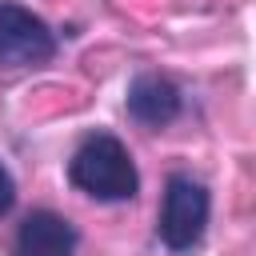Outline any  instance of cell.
Listing matches in <instances>:
<instances>
[{"label": "cell", "instance_id": "cell-1", "mask_svg": "<svg viewBox=\"0 0 256 256\" xmlns=\"http://www.w3.org/2000/svg\"><path fill=\"white\" fill-rule=\"evenodd\" d=\"M68 180L96 196V200H132L136 196V168H132V156L128 148L108 136V132H96L88 136L72 160H68Z\"/></svg>", "mask_w": 256, "mask_h": 256}, {"label": "cell", "instance_id": "cell-2", "mask_svg": "<svg viewBox=\"0 0 256 256\" xmlns=\"http://www.w3.org/2000/svg\"><path fill=\"white\" fill-rule=\"evenodd\" d=\"M208 224V192L192 176H172L160 204V240L168 248H192Z\"/></svg>", "mask_w": 256, "mask_h": 256}, {"label": "cell", "instance_id": "cell-3", "mask_svg": "<svg viewBox=\"0 0 256 256\" xmlns=\"http://www.w3.org/2000/svg\"><path fill=\"white\" fill-rule=\"evenodd\" d=\"M56 52V36L52 28L32 16L20 4H0V64L4 68H28V64H44Z\"/></svg>", "mask_w": 256, "mask_h": 256}, {"label": "cell", "instance_id": "cell-4", "mask_svg": "<svg viewBox=\"0 0 256 256\" xmlns=\"http://www.w3.org/2000/svg\"><path fill=\"white\" fill-rule=\"evenodd\" d=\"M76 252V228L56 212H32L24 216L12 256H72Z\"/></svg>", "mask_w": 256, "mask_h": 256}, {"label": "cell", "instance_id": "cell-5", "mask_svg": "<svg viewBox=\"0 0 256 256\" xmlns=\"http://www.w3.org/2000/svg\"><path fill=\"white\" fill-rule=\"evenodd\" d=\"M128 112H132L140 124L160 128V124H168V120L180 112V88H176L172 80L156 76V72H144V76H136L132 88H128Z\"/></svg>", "mask_w": 256, "mask_h": 256}, {"label": "cell", "instance_id": "cell-6", "mask_svg": "<svg viewBox=\"0 0 256 256\" xmlns=\"http://www.w3.org/2000/svg\"><path fill=\"white\" fill-rule=\"evenodd\" d=\"M12 200H16V184H12V176H8V168L0 164V216L12 208Z\"/></svg>", "mask_w": 256, "mask_h": 256}]
</instances>
